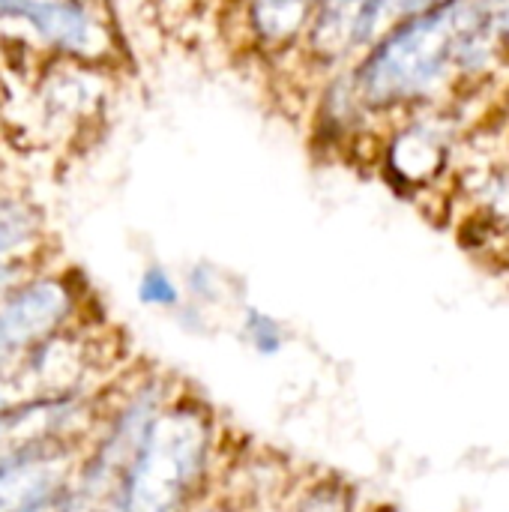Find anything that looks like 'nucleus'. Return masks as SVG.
I'll return each instance as SVG.
<instances>
[{"mask_svg": "<svg viewBox=\"0 0 509 512\" xmlns=\"http://www.w3.org/2000/svg\"><path fill=\"white\" fill-rule=\"evenodd\" d=\"M237 438L222 414L189 381L162 408L126 468L105 512H189L219 489Z\"/></svg>", "mask_w": 509, "mask_h": 512, "instance_id": "obj_1", "label": "nucleus"}, {"mask_svg": "<svg viewBox=\"0 0 509 512\" xmlns=\"http://www.w3.org/2000/svg\"><path fill=\"white\" fill-rule=\"evenodd\" d=\"M183 384L180 375L156 363L129 360L102 390L96 423L78 450L69 486L105 504L117 474Z\"/></svg>", "mask_w": 509, "mask_h": 512, "instance_id": "obj_2", "label": "nucleus"}, {"mask_svg": "<svg viewBox=\"0 0 509 512\" xmlns=\"http://www.w3.org/2000/svg\"><path fill=\"white\" fill-rule=\"evenodd\" d=\"M465 21L459 3H441L414 12L396 24L357 66L354 96L372 108H390L429 93L450 57L459 54Z\"/></svg>", "mask_w": 509, "mask_h": 512, "instance_id": "obj_3", "label": "nucleus"}, {"mask_svg": "<svg viewBox=\"0 0 509 512\" xmlns=\"http://www.w3.org/2000/svg\"><path fill=\"white\" fill-rule=\"evenodd\" d=\"M99 318L102 312L84 276L48 258L0 294V366L15 363L63 330Z\"/></svg>", "mask_w": 509, "mask_h": 512, "instance_id": "obj_4", "label": "nucleus"}, {"mask_svg": "<svg viewBox=\"0 0 509 512\" xmlns=\"http://www.w3.org/2000/svg\"><path fill=\"white\" fill-rule=\"evenodd\" d=\"M0 24H21L51 60L105 69L120 57L114 18L99 0H0Z\"/></svg>", "mask_w": 509, "mask_h": 512, "instance_id": "obj_5", "label": "nucleus"}, {"mask_svg": "<svg viewBox=\"0 0 509 512\" xmlns=\"http://www.w3.org/2000/svg\"><path fill=\"white\" fill-rule=\"evenodd\" d=\"M102 390L33 396L0 408V462L33 450H81L96 423Z\"/></svg>", "mask_w": 509, "mask_h": 512, "instance_id": "obj_6", "label": "nucleus"}, {"mask_svg": "<svg viewBox=\"0 0 509 512\" xmlns=\"http://www.w3.org/2000/svg\"><path fill=\"white\" fill-rule=\"evenodd\" d=\"M78 450H33L0 462V512H45L72 483Z\"/></svg>", "mask_w": 509, "mask_h": 512, "instance_id": "obj_7", "label": "nucleus"}, {"mask_svg": "<svg viewBox=\"0 0 509 512\" xmlns=\"http://www.w3.org/2000/svg\"><path fill=\"white\" fill-rule=\"evenodd\" d=\"M48 225L42 207L18 192H0V267L48 261Z\"/></svg>", "mask_w": 509, "mask_h": 512, "instance_id": "obj_8", "label": "nucleus"}, {"mask_svg": "<svg viewBox=\"0 0 509 512\" xmlns=\"http://www.w3.org/2000/svg\"><path fill=\"white\" fill-rule=\"evenodd\" d=\"M270 512H366L360 489L333 471H297Z\"/></svg>", "mask_w": 509, "mask_h": 512, "instance_id": "obj_9", "label": "nucleus"}, {"mask_svg": "<svg viewBox=\"0 0 509 512\" xmlns=\"http://www.w3.org/2000/svg\"><path fill=\"white\" fill-rule=\"evenodd\" d=\"M237 336L240 342L261 360H276L285 354L291 333L285 327L282 318H276L273 312L255 306V303H240L237 312Z\"/></svg>", "mask_w": 509, "mask_h": 512, "instance_id": "obj_10", "label": "nucleus"}, {"mask_svg": "<svg viewBox=\"0 0 509 512\" xmlns=\"http://www.w3.org/2000/svg\"><path fill=\"white\" fill-rule=\"evenodd\" d=\"M183 300L204 309L207 315H216L219 309H225L231 300H234V291H237V282L216 264L210 261H198L192 264L183 276Z\"/></svg>", "mask_w": 509, "mask_h": 512, "instance_id": "obj_11", "label": "nucleus"}, {"mask_svg": "<svg viewBox=\"0 0 509 512\" xmlns=\"http://www.w3.org/2000/svg\"><path fill=\"white\" fill-rule=\"evenodd\" d=\"M135 300L144 309L171 315L183 303V282L162 261H150V264L141 267V273L135 279Z\"/></svg>", "mask_w": 509, "mask_h": 512, "instance_id": "obj_12", "label": "nucleus"}, {"mask_svg": "<svg viewBox=\"0 0 509 512\" xmlns=\"http://www.w3.org/2000/svg\"><path fill=\"white\" fill-rule=\"evenodd\" d=\"M189 512H270V507L258 495H252L246 486H240L234 477H228V471H225L219 489L210 492L201 504H195Z\"/></svg>", "mask_w": 509, "mask_h": 512, "instance_id": "obj_13", "label": "nucleus"}, {"mask_svg": "<svg viewBox=\"0 0 509 512\" xmlns=\"http://www.w3.org/2000/svg\"><path fill=\"white\" fill-rule=\"evenodd\" d=\"M45 512H105V507H102V501H93L69 486Z\"/></svg>", "mask_w": 509, "mask_h": 512, "instance_id": "obj_14", "label": "nucleus"}, {"mask_svg": "<svg viewBox=\"0 0 509 512\" xmlns=\"http://www.w3.org/2000/svg\"><path fill=\"white\" fill-rule=\"evenodd\" d=\"M402 12H423V9H432V6H441V3H450V0H396Z\"/></svg>", "mask_w": 509, "mask_h": 512, "instance_id": "obj_15", "label": "nucleus"}, {"mask_svg": "<svg viewBox=\"0 0 509 512\" xmlns=\"http://www.w3.org/2000/svg\"><path fill=\"white\" fill-rule=\"evenodd\" d=\"M501 6H504V24H507L509 30V0H501Z\"/></svg>", "mask_w": 509, "mask_h": 512, "instance_id": "obj_16", "label": "nucleus"}]
</instances>
